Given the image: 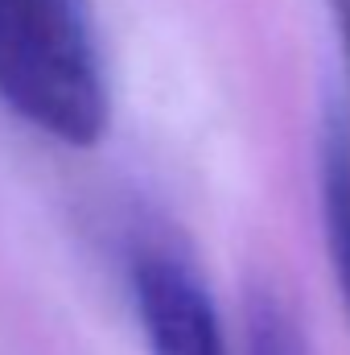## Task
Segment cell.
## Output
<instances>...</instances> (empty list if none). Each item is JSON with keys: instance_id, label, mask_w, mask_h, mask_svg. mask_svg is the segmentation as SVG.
<instances>
[{"instance_id": "cell-3", "label": "cell", "mask_w": 350, "mask_h": 355, "mask_svg": "<svg viewBox=\"0 0 350 355\" xmlns=\"http://www.w3.org/2000/svg\"><path fill=\"white\" fill-rule=\"evenodd\" d=\"M317 174H322V219H326L330 261H334L350 310V128L342 120H330V128L322 137Z\"/></svg>"}, {"instance_id": "cell-4", "label": "cell", "mask_w": 350, "mask_h": 355, "mask_svg": "<svg viewBox=\"0 0 350 355\" xmlns=\"http://www.w3.org/2000/svg\"><path fill=\"white\" fill-rule=\"evenodd\" d=\"M248 355H305V335L276 293H256L248 306Z\"/></svg>"}, {"instance_id": "cell-5", "label": "cell", "mask_w": 350, "mask_h": 355, "mask_svg": "<svg viewBox=\"0 0 350 355\" xmlns=\"http://www.w3.org/2000/svg\"><path fill=\"white\" fill-rule=\"evenodd\" d=\"M330 12L338 21V37H342V54H347V71H350V0H330Z\"/></svg>"}, {"instance_id": "cell-2", "label": "cell", "mask_w": 350, "mask_h": 355, "mask_svg": "<svg viewBox=\"0 0 350 355\" xmlns=\"http://www.w3.org/2000/svg\"><path fill=\"white\" fill-rule=\"evenodd\" d=\"M132 302L149 355H227L214 297L174 248L149 244L132 257Z\"/></svg>"}, {"instance_id": "cell-1", "label": "cell", "mask_w": 350, "mask_h": 355, "mask_svg": "<svg viewBox=\"0 0 350 355\" xmlns=\"http://www.w3.org/2000/svg\"><path fill=\"white\" fill-rule=\"evenodd\" d=\"M0 103L71 149L107 137L111 83L87 0H0Z\"/></svg>"}]
</instances>
